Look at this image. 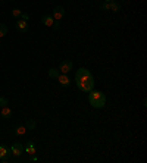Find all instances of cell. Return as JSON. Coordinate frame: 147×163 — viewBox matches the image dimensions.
<instances>
[{
	"label": "cell",
	"mask_w": 147,
	"mask_h": 163,
	"mask_svg": "<svg viewBox=\"0 0 147 163\" xmlns=\"http://www.w3.org/2000/svg\"><path fill=\"white\" fill-rule=\"evenodd\" d=\"M30 160H31V162H37V156H35V154H30Z\"/></svg>",
	"instance_id": "23"
},
{
	"label": "cell",
	"mask_w": 147,
	"mask_h": 163,
	"mask_svg": "<svg viewBox=\"0 0 147 163\" xmlns=\"http://www.w3.org/2000/svg\"><path fill=\"white\" fill-rule=\"evenodd\" d=\"M21 18H22L24 21H27V22H28V19H30V15H28V13H24V12H22V15H21Z\"/></svg>",
	"instance_id": "22"
},
{
	"label": "cell",
	"mask_w": 147,
	"mask_h": 163,
	"mask_svg": "<svg viewBox=\"0 0 147 163\" xmlns=\"http://www.w3.org/2000/svg\"><path fill=\"white\" fill-rule=\"evenodd\" d=\"M59 69H56V68H50L49 71H47V75H49L50 78H53V80H56L57 76H59Z\"/></svg>",
	"instance_id": "15"
},
{
	"label": "cell",
	"mask_w": 147,
	"mask_h": 163,
	"mask_svg": "<svg viewBox=\"0 0 147 163\" xmlns=\"http://www.w3.org/2000/svg\"><path fill=\"white\" fill-rule=\"evenodd\" d=\"M100 9H102V10H109V2H103V3L100 5Z\"/></svg>",
	"instance_id": "20"
},
{
	"label": "cell",
	"mask_w": 147,
	"mask_h": 163,
	"mask_svg": "<svg viewBox=\"0 0 147 163\" xmlns=\"http://www.w3.org/2000/svg\"><path fill=\"white\" fill-rule=\"evenodd\" d=\"M22 151H24V146L21 143H13L10 147V154L15 156V157H21Z\"/></svg>",
	"instance_id": "4"
},
{
	"label": "cell",
	"mask_w": 147,
	"mask_h": 163,
	"mask_svg": "<svg viewBox=\"0 0 147 163\" xmlns=\"http://www.w3.org/2000/svg\"><path fill=\"white\" fill-rule=\"evenodd\" d=\"M25 151H27V153H30V154H35V144H34L33 141H28V143H27V146H25Z\"/></svg>",
	"instance_id": "13"
},
{
	"label": "cell",
	"mask_w": 147,
	"mask_h": 163,
	"mask_svg": "<svg viewBox=\"0 0 147 163\" xmlns=\"http://www.w3.org/2000/svg\"><path fill=\"white\" fill-rule=\"evenodd\" d=\"M15 134L19 135V137H21V135H25V134H27V128H25V126H18L16 129H15Z\"/></svg>",
	"instance_id": "16"
},
{
	"label": "cell",
	"mask_w": 147,
	"mask_h": 163,
	"mask_svg": "<svg viewBox=\"0 0 147 163\" xmlns=\"http://www.w3.org/2000/svg\"><path fill=\"white\" fill-rule=\"evenodd\" d=\"M53 19L55 21H60L62 18L65 16V8L63 6H56V8L53 9Z\"/></svg>",
	"instance_id": "5"
},
{
	"label": "cell",
	"mask_w": 147,
	"mask_h": 163,
	"mask_svg": "<svg viewBox=\"0 0 147 163\" xmlns=\"http://www.w3.org/2000/svg\"><path fill=\"white\" fill-rule=\"evenodd\" d=\"M5 106H9V100L5 96H0V107H5Z\"/></svg>",
	"instance_id": "18"
},
{
	"label": "cell",
	"mask_w": 147,
	"mask_h": 163,
	"mask_svg": "<svg viewBox=\"0 0 147 163\" xmlns=\"http://www.w3.org/2000/svg\"><path fill=\"white\" fill-rule=\"evenodd\" d=\"M0 116H2L3 119H10V118H12V109H10L9 106L2 107V110H0Z\"/></svg>",
	"instance_id": "9"
},
{
	"label": "cell",
	"mask_w": 147,
	"mask_h": 163,
	"mask_svg": "<svg viewBox=\"0 0 147 163\" xmlns=\"http://www.w3.org/2000/svg\"><path fill=\"white\" fill-rule=\"evenodd\" d=\"M52 28H53V30H59V28H60L59 21H55V22H53V25H52Z\"/></svg>",
	"instance_id": "21"
},
{
	"label": "cell",
	"mask_w": 147,
	"mask_h": 163,
	"mask_svg": "<svg viewBox=\"0 0 147 163\" xmlns=\"http://www.w3.org/2000/svg\"><path fill=\"white\" fill-rule=\"evenodd\" d=\"M88 101L94 109H103L106 105V96L102 91H94L91 90L88 94Z\"/></svg>",
	"instance_id": "1"
},
{
	"label": "cell",
	"mask_w": 147,
	"mask_h": 163,
	"mask_svg": "<svg viewBox=\"0 0 147 163\" xmlns=\"http://www.w3.org/2000/svg\"><path fill=\"white\" fill-rule=\"evenodd\" d=\"M15 28H16L19 33H27V31H28V22L24 21V19H18L16 24H15Z\"/></svg>",
	"instance_id": "8"
},
{
	"label": "cell",
	"mask_w": 147,
	"mask_h": 163,
	"mask_svg": "<svg viewBox=\"0 0 147 163\" xmlns=\"http://www.w3.org/2000/svg\"><path fill=\"white\" fill-rule=\"evenodd\" d=\"M109 10L110 12H119L121 10V5L118 3V2H109Z\"/></svg>",
	"instance_id": "12"
},
{
	"label": "cell",
	"mask_w": 147,
	"mask_h": 163,
	"mask_svg": "<svg viewBox=\"0 0 147 163\" xmlns=\"http://www.w3.org/2000/svg\"><path fill=\"white\" fill-rule=\"evenodd\" d=\"M41 22L46 25V27H52L53 22H55V19L52 15H44V16H41Z\"/></svg>",
	"instance_id": "10"
},
{
	"label": "cell",
	"mask_w": 147,
	"mask_h": 163,
	"mask_svg": "<svg viewBox=\"0 0 147 163\" xmlns=\"http://www.w3.org/2000/svg\"><path fill=\"white\" fill-rule=\"evenodd\" d=\"M10 148H8L6 146H0V159L3 157H10Z\"/></svg>",
	"instance_id": "11"
},
{
	"label": "cell",
	"mask_w": 147,
	"mask_h": 163,
	"mask_svg": "<svg viewBox=\"0 0 147 163\" xmlns=\"http://www.w3.org/2000/svg\"><path fill=\"white\" fill-rule=\"evenodd\" d=\"M59 84L62 85V87H69L71 85V80H69V76H68V73H59V76L56 78Z\"/></svg>",
	"instance_id": "7"
},
{
	"label": "cell",
	"mask_w": 147,
	"mask_h": 163,
	"mask_svg": "<svg viewBox=\"0 0 147 163\" xmlns=\"http://www.w3.org/2000/svg\"><path fill=\"white\" fill-rule=\"evenodd\" d=\"M87 76H91V72L87 69V68H80L77 73H75V82H80L82 81L84 78H87Z\"/></svg>",
	"instance_id": "3"
},
{
	"label": "cell",
	"mask_w": 147,
	"mask_h": 163,
	"mask_svg": "<svg viewBox=\"0 0 147 163\" xmlns=\"http://www.w3.org/2000/svg\"><path fill=\"white\" fill-rule=\"evenodd\" d=\"M69 71H72V62H71V60H63V62L59 65V72L69 73Z\"/></svg>",
	"instance_id": "6"
},
{
	"label": "cell",
	"mask_w": 147,
	"mask_h": 163,
	"mask_svg": "<svg viewBox=\"0 0 147 163\" xmlns=\"http://www.w3.org/2000/svg\"><path fill=\"white\" fill-rule=\"evenodd\" d=\"M6 34H8V27H6V24H0V38L5 37Z\"/></svg>",
	"instance_id": "17"
},
{
	"label": "cell",
	"mask_w": 147,
	"mask_h": 163,
	"mask_svg": "<svg viewBox=\"0 0 147 163\" xmlns=\"http://www.w3.org/2000/svg\"><path fill=\"white\" fill-rule=\"evenodd\" d=\"M35 126H37V122H35L34 119H28V121H27V123H25V128H27V131L35 129Z\"/></svg>",
	"instance_id": "14"
},
{
	"label": "cell",
	"mask_w": 147,
	"mask_h": 163,
	"mask_svg": "<svg viewBox=\"0 0 147 163\" xmlns=\"http://www.w3.org/2000/svg\"><path fill=\"white\" fill-rule=\"evenodd\" d=\"M77 87H78L81 91H84V93H90V91L94 88V78H93V75L84 78L82 81L77 82Z\"/></svg>",
	"instance_id": "2"
},
{
	"label": "cell",
	"mask_w": 147,
	"mask_h": 163,
	"mask_svg": "<svg viewBox=\"0 0 147 163\" xmlns=\"http://www.w3.org/2000/svg\"><path fill=\"white\" fill-rule=\"evenodd\" d=\"M105 2H112V0H105Z\"/></svg>",
	"instance_id": "25"
},
{
	"label": "cell",
	"mask_w": 147,
	"mask_h": 163,
	"mask_svg": "<svg viewBox=\"0 0 147 163\" xmlns=\"http://www.w3.org/2000/svg\"><path fill=\"white\" fill-rule=\"evenodd\" d=\"M0 160H2L3 163H8L9 160H10V157H3V159H0Z\"/></svg>",
	"instance_id": "24"
},
{
	"label": "cell",
	"mask_w": 147,
	"mask_h": 163,
	"mask_svg": "<svg viewBox=\"0 0 147 163\" xmlns=\"http://www.w3.org/2000/svg\"><path fill=\"white\" fill-rule=\"evenodd\" d=\"M21 15H22L21 9H13V10H12V16H13V18H18V19H19V18H21Z\"/></svg>",
	"instance_id": "19"
}]
</instances>
